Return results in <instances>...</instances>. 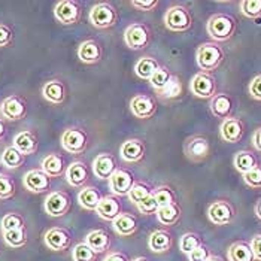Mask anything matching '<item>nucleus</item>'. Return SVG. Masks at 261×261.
I'll list each match as a JSON object with an SVG mask.
<instances>
[{
  "mask_svg": "<svg viewBox=\"0 0 261 261\" xmlns=\"http://www.w3.org/2000/svg\"><path fill=\"white\" fill-rule=\"evenodd\" d=\"M43 207H45V212L49 217L60 218V217H64L70 211V207H72V197L66 191H54V193H51L45 199Z\"/></svg>",
  "mask_w": 261,
  "mask_h": 261,
  "instance_id": "obj_7",
  "label": "nucleus"
},
{
  "mask_svg": "<svg viewBox=\"0 0 261 261\" xmlns=\"http://www.w3.org/2000/svg\"><path fill=\"white\" fill-rule=\"evenodd\" d=\"M24 225V218L22 215L17 214V212H9L2 218V230L8 231V230H17V228H22Z\"/></svg>",
  "mask_w": 261,
  "mask_h": 261,
  "instance_id": "obj_43",
  "label": "nucleus"
},
{
  "mask_svg": "<svg viewBox=\"0 0 261 261\" xmlns=\"http://www.w3.org/2000/svg\"><path fill=\"white\" fill-rule=\"evenodd\" d=\"M206 261H225L222 257H220V255H211L209 258Z\"/></svg>",
  "mask_w": 261,
  "mask_h": 261,
  "instance_id": "obj_57",
  "label": "nucleus"
},
{
  "mask_svg": "<svg viewBox=\"0 0 261 261\" xmlns=\"http://www.w3.org/2000/svg\"><path fill=\"white\" fill-rule=\"evenodd\" d=\"M61 145L70 154H82L88 145V135L84 128L70 127L63 133Z\"/></svg>",
  "mask_w": 261,
  "mask_h": 261,
  "instance_id": "obj_10",
  "label": "nucleus"
},
{
  "mask_svg": "<svg viewBox=\"0 0 261 261\" xmlns=\"http://www.w3.org/2000/svg\"><path fill=\"white\" fill-rule=\"evenodd\" d=\"M118 160L114 154L101 152L93 161V173L99 179H111L112 175L118 170Z\"/></svg>",
  "mask_w": 261,
  "mask_h": 261,
  "instance_id": "obj_14",
  "label": "nucleus"
},
{
  "mask_svg": "<svg viewBox=\"0 0 261 261\" xmlns=\"http://www.w3.org/2000/svg\"><path fill=\"white\" fill-rule=\"evenodd\" d=\"M12 39H14V33L11 27L6 24H0V48L9 46L12 43Z\"/></svg>",
  "mask_w": 261,
  "mask_h": 261,
  "instance_id": "obj_49",
  "label": "nucleus"
},
{
  "mask_svg": "<svg viewBox=\"0 0 261 261\" xmlns=\"http://www.w3.org/2000/svg\"><path fill=\"white\" fill-rule=\"evenodd\" d=\"M130 109L135 117H138L141 120H148V118L154 117V114L157 111V101L154 97H151L148 94H138L130 101Z\"/></svg>",
  "mask_w": 261,
  "mask_h": 261,
  "instance_id": "obj_16",
  "label": "nucleus"
},
{
  "mask_svg": "<svg viewBox=\"0 0 261 261\" xmlns=\"http://www.w3.org/2000/svg\"><path fill=\"white\" fill-rule=\"evenodd\" d=\"M233 108H234V100L227 93H217L211 99V112L217 118H222V120L230 118Z\"/></svg>",
  "mask_w": 261,
  "mask_h": 261,
  "instance_id": "obj_20",
  "label": "nucleus"
},
{
  "mask_svg": "<svg viewBox=\"0 0 261 261\" xmlns=\"http://www.w3.org/2000/svg\"><path fill=\"white\" fill-rule=\"evenodd\" d=\"M152 196H154V199L159 203L160 207L172 204V203H176V194L172 190V187H169V185H160L159 188L154 190Z\"/></svg>",
  "mask_w": 261,
  "mask_h": 261,
  "instance_id": "obj_38",
  "label": "nucleus"
},
{
  "mask_svg": "<svg viewBox=\"0 0 261 261\" xmlns=\"http://www.w3.org/2000/svg\"><path fill=\"white\" fill-rule=\"evenodd\" d=\"M136 207L139 209V212L143 214V215H152V214H157V212H159V209H160V206H159V203L155 201L154 196H149L148 199H145V200H142L141 203H138V204H136Z\"/></svg>",
  "mask_w": 261,
  "mask_h": 261,
  "instance_id": "obj_47",
  "label": "nucleus"
},
{
  "mask_svg": "<svg viewBox=\"0 0 261 261\" xmlns=\"http://www.w3.org/2000/svg\"><path fill=\"white\" fill-rule=\"evenodd\" d=\"M234 167L238 172H241L242 175H245L246 172L252 170L254 167H257L260 164L258 157L252 152V151H248V149H243L239 151L236 155H234Z\"/></svg>",
  "mask_w": 261,
  "mask_h": 261,
  "instance_id": "obj_32",
  "label": "nucleus"
},
{
  "mask_svg": "<svg viewBox=\"0 0 261 261\" xmlns=\"http://www.w3.org/2000/svg\"><path fill=\"white\" fill-rule=\"evenodd\" d=\"M220 135L224 142L228 143H239L245 135V122L238 117H230L222 120L220 127Z\"/></svg>",
  "mask_w": 261,
  "mask_h": 261,
  "instance_id": "obj_15",
  "label": "nucleus"
},
{
  "mask_svg": "<svg viewBox=\"0 0 261 261\" xmlns=\"http://www.w3.org/2000/svg\"><path fill=\"white\" fill-rule=\"evenodd\" d=\"M109 182H111V188L115 196H127L130 193L132 187L136 184V178L128 169L118 167V170L112 175Z\"/></svg>",
  "mask_w": 261,
  "mask_h": 261,
  "instance_id": "obj_17",
  "label": "nucleus"
},
{
  "mask_svg": "<svg viewBox=\"0 0 261 261\" xmlns=\"http://www.w3.org/2000/svg\"><path fill=\"white\" fill-rule=\"evenodd\" d=\"M96 212L99 214V217L103 218L105 221H114L121 212H122V206L118 196L112 194V196H105L101 201L99 203Z\"/></svg>",
  "mask_w": 261,
  "mask_h": 261,
  "instance_id": "obj_21",
  "label": "nucleus"
},
{
  "mask_svg": "<svg viewBox=\"0 0 261 261\" xmlns=\"http://www.w3.org/2000/svg\"><path fill=\"white\" fill-rule=\"evenodd\" d=\"M103 261H130L128 260V257L125 255V254H122V252H112V254H109L106 258Z\"/></svg>",
  "mask_w": 261,
  "mask_h": 261,
  "instance_id": "obj_53",
  "label": "nucleus"
},
{
  "mask_svg": "<svg viewBox=\"0 0 261 261\" xmlns=\"http://www.w3.org/2000/svg\"><path fill=\"white\" fill-rule=\"evenodd\" d=\"M42 94L49 103L60 105L67 97V87H66V84L63 81L51 80L43 85Z\"/></svg>",
  "mask_w": 261,
  "mask_h": 261,
  "instance_id": "obj_27",
  "label": "nucleus"
},
{
  "mask_svg": "<svg viewBox=\"0 0 261 261\" xmlns=\"http://www.w3.org/2000/svg\"><path fill=\"white\" fill-rule=\"evenodd\" d=\"M54 15L64 25L76 24L82 18V5L76 0H61L56 5Z\"/></svg>",
  "mask_w": 261,
  "mask_h": 261,
  "instance_id": "obj_9",
  "label": "nucleus"
},
{
  "mask_svg": "<svg viewBox=\"0 0 261 261\" xmlns=\"http://www.w3.org/2000/svg\"><path fill=\"white\" fill-rule=\"evenodd\" d=\"M224 56H225L224 49L217 42L201 43L196 53L197 64L201 69V72H207V73L220 67V64L224 61Z\"/></svg>",
  "mask_w": 261,
  "mask_h": 261,
  "instance_id": "obj_2",
  "label": "nucleus"
},
{
  "mask_svg": "<svg viewBox=\"0 0 261 261\" xmlns=\"http://www.w3.org/2000/svg\"><path fill=\"white\" fill-rule=\"evenodd\" d=\"M211 251L207 249V246L204 245H200L199 248H196L194 251H191L188 254V260L190 261H206L209 257H211Z\"/></svg>",
  "mask_w": 261,
  "mask_h": 261,
  "instance_id": "obj_48",
  "label": "nucleus"
},
{
  "mask_svg": "<svg viewBox=\"0 0 261 261\" xmlns=\"http://www.w3.org/2000/svg\"><path fill=\"white\" fill-rule=\"evenodd\" d=\"M2 115L9 121H20L27 115V101L21 96H9L0 105Z\"/></svg>",
  "mask_w": 261,
  "mask_h": 261,
  "instance_id": "obj_12",
  "label": "nucleus"
},
{
  "mask_svg": "<svg viewBox=\"0 0 261 261\" xmlns=\"http://www.w3.org/2000/svg\"><path fill=\"white\" fill-rule=\"evenodd\" d=\"M160 97L161 99H166V100H170V99H176V97H179L182 94V82L181 80L176 76V75H173L170 81L167 82V85L161 90L160 93Z\"/></svg>",
  "mask_w": 261,
  "mask_h": 261,
  "instance_id": "obj_39",
  "label": "nucleus"
},
{
  "mask_svg": "<svg viewBox=\"0 0 261 261\" xmlns=\"http://www.w3.org/2000/svg\"><path fill=\"white\" fill-rule=\"evenodd\" d=\"M152 193H154V188L149 184L139 181L132 187V190H130V193L127 196H128L130 201H133L135 204H138L142 200L148 199L149 196H152Z\"/></svg>",
  "mask_w": 261,
  "mask_h": 261,
  "instance_id": "obj_36",
  "label": "nucleus"
},
{
  "mask_svg": "<svg viewBox=\"0 0 261 261\" xmlns=\"http://www.w3.org/2000/svg\"><path fill=\"white\" fill-rule=\"evenodd\" d=\"M172 76H173V73H172L167 67L160 66V67L155 70V73L149 78V82H151V85L154 87V90H155L157 93H160L161 90L167 85V82L170 81Z\"/></svg>",
  "mask_w": 261,
  "mask_h": 261,
  "instance_id": "obj_40",
  "label": "nucleus"
},
{
  "mask_svg": "<svg viewBox=\"0 0 261 261\" xmlns=\"http://www.w3.org/2000/svg\"><path fill=\"white\" fill-rule=\"evenodd\" d=\"M181 214V206L176 201V203H172V204H167V206L160 207L159 212H157V217H159V221L163 225H175L176 222L179 221Z\"/></svg>",
  "mask_w": 261,
  "mask_h": 261,
  "instance_id": "obj_33",
  "label": "nucleus"
},
{
  "mask_svg": "<svg viewBox=\"0 0 261 261\" xmlns=\"http://www.w3.org/2000/svg\"><path fill=\"white\" fill-rule=\"evenodd\" d=\"M152 38L151 29L143 22H133L124 32V42L130 49H145Z\"/></svg>",
  "mask_w": 261,
  "mask_h": 261,
  "instance_id": "obj_5",
  "label": "nucleus"
},
{
  "mask_svg": "<svg viewBox=\"0 0 261 261\" xmlns=\"http://www.w3.org/2000/svg\"><path fill=\"white\" fill-rule=\"evenodd\" d=\"M255 215L261 220V199L257 201V204H255Z\"/></svg>",
  "mask_w": 261,
  "mask_h": 261,
  "instance_id": "obj_56",
  "label": "nucleus"
},
{
  "mask_svg": "<svg viewBox=\"0 0 261 261\" xmlns=\"http://www.w3.org/2000/svg\"><path fill=\"white\" fill-rule=\"evenodd\" d=\"M101 199H103L101 191L97 187H93V185L84 187L80 191V194H78L80 204L84 209H87V211H96Z\"/></svg>",
  "mask_w": 261,
  "mask_h": 261,
  "instance_id": "obj_30",
  "label": "nucleus"
},
{
  "mask_svg": "<svg viewBox=\"0 0 261 261\" xmlns=\"http://www.w3.org/2000/svg\"><path fill=\"white\" fill-rule=\"evenodd\" d=\"M207 35L214 39V42H225L231 39L238 30V21L230 14H214L206 24Z\"/></svg>",
  "mask_w": 261,
  "mask_h": 261,
  "instance_id": "obj_1",
  "label": "nucleus"
},
{
  "mask_svg": "<svg viewBox=\"0 0 261 261\" xmlns=\"http://www.w3.org/2000/svg\"><path fill=\"white\" fill-rule=\"evenodd\" d=\"M15 190L17 188H15L14 179L5 173H0V199L2 200L11 199L15 194Z\"/></svg>",
  "mask_w": 261,
  "mask_h": 261,
  "instance_id": "obj_45",
  "label": "nucleus"
},
{
  "mask_svg": "<svg viewBox=\"0 0 261 261\" xmlns=\"http://www.w3.org/2000/svg\"><path fill=\"white\" fill-rule=\"evenodd\" d=\"M85 243L94 251V252H106L111 248V234L103 230V228H96L93 231H90L85 238Z\"/></svg>",
  "mask_w": 261,
  "mask_h": 261,
  "instance_id": "obj_28",
  "label": "nucleus"
},
{
  "mask_svg": "<svg viewBox=\"0 0 261 261\" xmlns=\"http://www.w3.org/2000/svg\"><path fill=\"white\" fill-rule=\"evenodd\" d=\"M190 90L200 99H212L217 94V80L212 73L199 72L190 82Z\"/></svg>",
  "mask_w": 261,
  "mask_h": 261,
  "instance_id": "obj_6",
  "label": "nucleus"
},
{
  "mask_svg": "<svg viewBox=\"0 0 261 261\" xmlns=\"http://www.w3.org/2000/svg\"><path fill=\"white\" fill-rule=\"evenodd\" d=\"M14 146L24 155H33L38 151L39 141L35 132L32 130H22L14 138Z\"/></svg>",
  "mask_w": 261,
  "mask_h": 261,
  "instance_id": "obj_24",
  "label": "nucleus"
},
{
  "mask_svg": "<svg viewBox=\"0 0 261 261\" xmlns=\"http://www.w3.org/2000/svg\"><path fill=\"white\" fill-rule=\"evenodd\" d=\"M242 14L248 18L261 17V0H243L241 2Z\"/></svg>",
  "mask_w": 261,
  "mask_h": 261,
  "instance_id": "obj_44",
  "label": "nucleus"
},
{
  "mask_svg": "<svg viewBox=\"0 0 261 261\" xmlns=\"http://www.w3.org/2000/svg\"><path fill=\"white\" fill-rule=\"evenodd\" d=\"M200 245H203V241H201L200 234L193 233V231L185 233V234L181 238V241H179V248H181L182 252H184V254H187V255H188L191 251H194L196 248H199Z\"/></svg>",
  "mask_w": 261,
  "mask_h": 261,
  "instance_id": "obj_41",
  "label": "nucleus"
},
{
  "mask_svg": "<svg viewBox=\"0 0 261 261\" xmlns=\"http://www.w3.org/2000/svg\"><path fill=\"white\" fill-rule=\"evenodd\" d=\"M5 136H6V122L0 118V141L5 139Z\"/></svg>",
  "mask_w": 261,
  "mask_h": 261,
  "instance_id": "obj_55",
  "label": "nucleus"
},
{
  "mask_svg": "<svg viewBox=\"0 0 261 261\" xmlns=\"http://www.w3.org/2000/svg\"><path fill=\"white\" fill-rule=\"evenodd\" d=\"M90 22L96 29H109L118 22V11L109 2L96 3L90 12Z\"/></svg>",
  "mask_w": 261,
  "mask_h": 261,
  "instance_id": "obj_4",
  "label": "nucleus"
},
{
  "mask_svg": "<svg viewBox=\"0 0 261 261\" xmlns=\"http://www.w3.org/2000/svg\"><path fill=\"white\" fill-rule=\"evenodd\" d=\"M252 143H254L255 149L261 151V127H258V128L254 132V136H252Z\"/></svg>",
  "mask_w": 261,
  "mask_h": 261,
  "instance_id": "obj_54",
  "label": "nucleus"
},
{
  "mask_svg": "<svg viewBox=\"0 0 261 261\" xmlns=\"http://www.w3.org/2000/svg\"><path fill=\"white\" fill-rule=\"evenodd\" d=\"M78 57L85 64H96L103 57V46L93 39L84 40L78 48Z\"/></svg>",
  "mask_w": 261,
  "mask_h": 261,
  "instance_id": "obj_22",
  "label": "nucleus"
},
{
  "mask_svg": "<svg viewBox=\"0 0 261 261\" xmlns=\"http://www.w3.org/2000/svg\"><path fill=\"white\" fill-rule=\"evenodd\" d=\"M243 181H245V184H246L248 187H251V188H255V190L261 188V166L260 164H258L257 167H254L252 170L246 172V173L243 175Z\"/></svg>",
  "mask_w": 261,
  "mask_h": 261,
  "instance_id": "obj_46",
  "label": "nucleus"
},
{
  "mask_svg": "<svg viewBox=\"0 0 261 261\" xmlns=\"http://www.w3.org/2000/svg\"><path fill=\"white\" fill-rule=\"evenodd\" d=\"M249 245H251V249H252V252H254L255 261H261V234L254 236Z\"/></svg>",
  "mask_w": 261,
  "mask_h": 261,
  "instance_id": "obj_52",
  "label": "nucleus"
},
{
  "mask_svg": "<svg viewBox=\"0 0 261 261\" xmlns=\"http://www.w3.org/2000/svg\"><path fill=\"white\" fill-rule=\"evenodd\" d=\"M249 94H251L252 99L261 100V73L251 81V84H249Z\"/></svg>",
  "mask_w": 261,
  "mask_h": 261,
  "instance_id": "obj_51",
  "label": "nucleus"
},
{
  "mask_svg": "<svg viewBox=\"0 0 261 261\" xmlns=\"http://www.w3.org/2000/svg\"><path fill=\"white\" fill-rule=\"evenodd\" d=\"M149 249L155 254H163V252H167L170 251L172 245H173V238H172V233L166 228H159L155 231H152L149 234Z\"/></svg>",
  "mask_w": 261,
  "mask_h": 261,
  "instance_id": "obj_26",
  "label": "nucleus"
},
{
  "mask_svg": "<svg viewBox=\"0 0 261 261\" xmlns=\"http://www.w3.org/2000/svg\"><path fill=\"white\" fill-rule=\"evenodd\" d=\"M184 152H185L188 160L194 161V163H200V161L209 157L211 143L207 141V138H204L201 135H194V136H191V138H188L185 141Z\"/></svg>",
  "mask_w": 261,
  "mask_h": 261,
  "instance_id": "obj_11",
  "label": "nucleus"
},
{
  "mask_svg": "<svg viewBox=\"0 0 261 261\" xmlns=\"http://www.w3.org/2000/svg\"><path fill=\"white\" fill-rule=\"evenodd\" d=\"M160 67V64H159V61L155 60L154 57H149V56H145V57H142L139 59V61L136 63V66H135V72H136V75L141 78V80H148L155 73V70Z\"/></svg>",
  "mask_w": 261,
  "mask_h": 261,
  "instance_id": "obj_34",
  "label": "nucleus"
},
{
  "mask_svg": "<svg viewBox=\"0 0 261 261\" xmlns=\"http://www.w3.org/2000/svg\"><path fill=\"white\" fill-rule=\"evenodd\" d=\"M5 243L11 248H21L27 243V230L25 227L17 228V230H8L3 231Z\"/></svg>",
  "mask_w": 261,
  "mask_h": 261,
  "instance_id": "obj_37",
  "label": "nucleus"
},
{
  "mask_svg": "<svg viewBox=\"0 0 261 261\" xmlns=\"http://www.w3.org/2000/svg\"><path fill=\"white\" fill-rule=\"evenodd\" d=\"M207 217L215 225H227L234 221L236 209L228 200H215L207 207Z\"/></svg>",
  "mask_w": 261,
  "mask_h": 261,
  "instance_id": "obj_8",
  "label": "nucleus"
},
{
  "mask_svg": "<svg viewBox=\"0 0 261 261\" xmlns=\"http://www.w3.org/2000/svg\"><path fill=\"white\" fill-rule=\"evenodd\" d=\"M42 170L51 176V178H59L66 175V170H67V163L66 159L61 155V154H48L43 160H42Z\"/></svg>",
  "mask_w": 261,
  "mask_h": 261,
  "instance_id": "obj_25",
  "label": "nucleus"
},
{
  "mask_svg": "<svg viewBox=\"0 0 261 261\" xmlns=\"http://www.w3.org/2000/svg\"><path fill=\"white\" fill-rule=\"evenodd\" d=\"M164 25L172 32H187L193 25V15L182 5L170 6L164 14Z\"/></svg>",
  "mask_w": 261,
  "mask_h": 261,
  "instance_id": "obj_3",
  "label": "nucleus"
},
{
  "mask_svg": "<svg viewBox=\"0 0 261 261\" xmlns=\"http://www.w3.org/2000/svg\"><path fill=\"white\" fill-rule=\"evenodd\" d=\"M24 187L32 193H45L51 187V176H48L42 169H33L24 175Z\"/></svg>",
  "mask_w": 261,
  "mask_h": 261,
  "instance_id": "obj_18",
  "label": "nucleus"
},
{
  "mask_svg": "<svg viewBox=\"0 0 261 261\" xmlns=\"http://www.w3.org/2000/svg\"><path fill=\"white\" fill-rule=\"evenodd\" d=\"M132 5L135 8H138L139 11L148 12V11H152L154 8L159 6V0H133Z\"/></svg>",
  "mask_w": 261,
  "mask_h": 261,
  "instance_id": "obj_50",
  "label": "nucleus"
},
{
  "mask_svg": "<svg viewBox=\"0 0 261 261\" xmlns=\"http://www.w3.org/2000/svg\"><path fill=\"white\" fill-rule=\"evenodd\" d=\"M91 176V169L87 163L84 161H73L72 164L67 166L66 170V179L72 187H84L87 181Z\"/></svg>",
  "mask_w": 261,
  "mask_h": 261,
  "instance_id": "obj_19",
  "label": "nucleus"
},
{
  "mask_svg": "<svg viewBox=\"0 0 261 261\" xmlns=\"http://www.w3.org/2000/svg\"><path fill=\"white\" fill-rule=\"evenodd\" d=\"M227 257L230 261H255L254 252L251 249V245L245 241L234 242L227 252Z\"/></svg>",
  "mask_w": 261,
  "mask_h": 261,
  "instance_id": "obj_31",
  "label": "nucleus"
},
{
  "mask_svg": "<svg viewBox=\"0 0 261 261\" xmlns=\"http://www.w3.org/2000/svg\"><path fill=\"white\" fill-rule=\"evenodd\" d=\"M0 160H2V164H3L5 167H8V169H18V167H21V166L24 164L25 155L21 154L20 151L12 145V146H8V148L3 151Z\"/></svg>",
  "mask_w": 261,
  "mask_h": 261,
  "instance_id": "obj_35",
  "label": "nucleus"
},
{
  "mask_svg": "<svg viewBox=\"0 0 261 261\" xmlns=\"http://www.w3.org/2000/svg\"><path fill=\"white\" fill-rule=\"evenodd\" d=\"M114 230L118 236H132L139 230V220L130 212H121L114 220Z\"/></svg>",
  "mask_w": 261,
  "mask_h": 261,
  "instance_id": "obj_23",
  "label": "nucleus"
},
{
  "mask_svg": "<svg viewBox=\"0 0 261 261\" xmlns=\"http://www.w3.org/2000/svg\"><path fill=\"white\" fill-rule=\"evenodd\" d=\"M43 242L53 251H66L72 245V233L63 227H53L46 230Z\"/></svg>",
  "mask_w": 261,
  "mask_h": 261,
  "instance_id": "obj_13",
  "label": "nucleus"
},
{
  "mask_svg": "<svg viewBox=\"0 0 261 261\" xmlns=\"http://www.w3.org/2000/svg\"><path fill=\"white\" fill-rule=\"evenodd\" d=\"M133 261H148V258H145V257H138V258H135Z\"/></svg>",
  "mask_w": 261,
  "mask_h": 261,
  "instance_id": "obj_58",
  "label": "nucleus"
},
{
  "mask_svg": "<svg viewBox=\"0 0 261 261\" xmlns=\"http://www.w3.org/2000/svg\"><path fill=\"white\" fill-rule=\"evenodd\" d=\"M73 261H96L97 260V252H94L85 242L78 243L72 252Z\"/></svg>",
  "mask_w": 261,
  "mask_h": 261,
  "instance_id": "obj_42",
  "label": "nucleus"
},
{
  "mask_svg": "<svg viewBox=\"0 0 261 261\" xmlns=\"http://www.w3.org/2000/svg\"><path fill=\"white\" fill-rule=\"evenodd\" d=\"M121 157L128 163H138L145 157V143L141 139H128L121 145Z\"/></svg>",
  "mask_w": 261,
  "mask_h": 261,
  "instance_id": "obj_29",
  "label": "nucleus"
}]
</instances>
